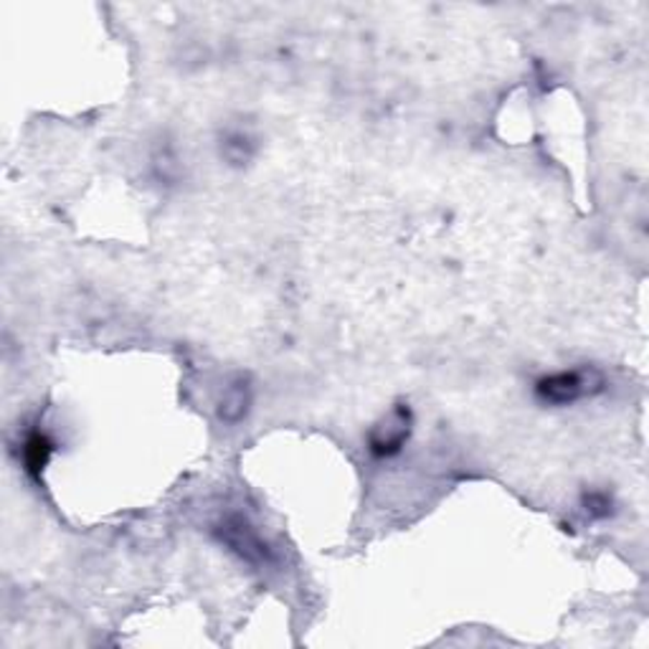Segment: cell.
<instances>
[{
	"instance_id": "1",
	"label": "cell",
	"mask_w": 649,
	"mask_h": 649,
	"mask_svg": "<svg viewBox=\"0 0 649 649\" xmlns=\"http://www.w3.org/2000/svg\"><path fill=\"white\" fill-rule=\"evenodd\" d=\"M591 373L586 371H556L536 380V396L548 407H569L589 394Z\"/></svg>"
},
{
	"instance_id": "2",
	"label": "cell",
	"mask_w": 649,
	"mask_h": 649,
	"mask_svg": "<svg viewBox=\"0 0 649 649\" xmlns=\"http://www.w3.org/2000/svg\"><path fill=\"white\" fill-rule=\"evenodd\" d=\"M411 434V414L409 409H394L384 422L373 426L369 445L376 457H394L399 454Z\"/></svg>"
},
{
	"instance_id": "3",
	"label": "cell",
	"mask_w": 649,
	"mask_h": 649,
	"mask_svg": "<svg viewBox=\"0 0 649 649\" xmlns=\"http://www.w3.org/2000/svg\"><path fill=\"white\" fill-rule=\"evenodd\" d=\"M51 452H53V441L46 437V434H41V432L30 434V437L26 439V464H28V470L30 472L43 470L51 460Z\"/></svg>"
}]
</instances>
